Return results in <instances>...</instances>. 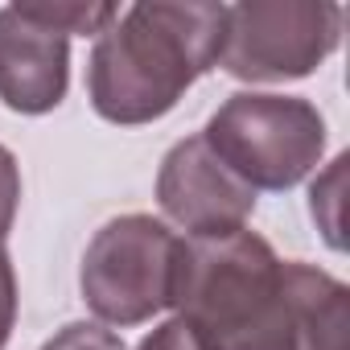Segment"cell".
<instances>
[{
    "instance_id": "6",
    "label": "cell",
    "mask_w": 350,
    "mask_h": 350,
    "mask_svg": "<svg viewBox=\"0 0 350 350\" xmlns=\"http://www.w3.org/2000/svg\"><path fill=\"white\" fill-rule=\"evenodd\" d=\"M157 202L186 239L231 235L256 215V190L211 152L202 132L178 140L157 169Z\"/></svg>"
},
{
    "instance_id": "9",
    "label": "cell",
    "mask_w": 350,
    "mask_h": 350,
    "mask_svg": "<svg viewBox=\"0 0 350 350\" xmlns=\"http://www.w3.org/2000/svg\"><path fill=\"white\" fill-rule=\"evenodd\" d=\"M17 9L25 17H33L38 25H50V29H58L66 38L70 33L99 38L120 17V9L107 5V0H17Z\"/></svg>"
},
{
    "instance_id": "11",
    "label": "cell",
    "mask_w": 350,
    "mask_h": 350,
    "mask_svg": "<svg viewBox=\"0 0 350 350\" xmlns=\"http://www.w3.org/2000/svg\"><path fill=\"white\" fill-rule=\"evenodd\" d=\"M42 350H128V346L116 329H103L99 321H70Z\"/></svg>"
},
{
    "instance_id": "7",
    "label": "cell",
    "mask_w": 350,
    "mask_h": 350,
    "mask_svg": "<svg viewBox=\"0 0 350 350\" xmlns=\"http://www.w3.org/2000/svg\"><path fill=\"white\" fill-rule=\"evenodd\" d=\"M70 87V38L38 25L17 5L0 9V103L21 116H46Z\"/></svg>"
},
{
    "instance_id": "10",
    "label": "cell",
    "mask_w": 350,
    "mask_h": 350,
    "mask_svg": "<svg viewBox=\"0 0 350 350\" xmlns=\"http://www.w3.org/2000/svg\"><path fill=\"white\" fill-rule=\"evenodd\" d=\"M346 165H350V157L338 152L329 161V169L309 186V215H313L317 231L325 235V243L334 252H346V215H342V206H346L342 202L346 198Z\"/></svg>"
},
{
    "instance_id": "8",
    "label": "cell",
    "mask_w": 350,
    "mask_h": 350,
    "mask_svg": "<svg viewBox=\"0 0 350 350\" xmlns=\"http://www.w3.org/2000/svg\"><path fill=\"white\" fill-rule=\"evenodd\" d=\"M288 297L297 313L301 350H346L350 346V293L325 268L288 260Z\"/></svg>"
},
{
    "instance_id": "14",
    "label": "cell",
    "mask_w": 350,
    "mask_h": 350,
    "mask_svg": "<svg viewBox=\"0 0 350 350\" xmlns=\"http://www.w3.org/2000/svg\"><path fill=\"white\" fill-rule=\"evenodd\" d=\"M136 350H206V346L198 342V334H194L182 317H169V321H161Z\"/></svg>"
},
{
    "instance_id": "2",
    "label": "cell",
    "mask_w": 350,
    "mask_h": 350,
    "mask_svg": "<svg viewBox=\"0 0 350 350\" xmlns=\"http://www.w3.org/2000/svg\"><path fill=\"white\" fill-rule=\"evenodd\" d=\"M169 309L206 350H301L288 260L247 227L182 239Z\"/></svg>"
},
{
    "instance_id": "12",
    "label": "cell",
    "mask_w": 350,
    "mask_h": 350,
    "mask_svg": "<svg viewBox=\"0 0 350 350\" xmlns=\"http://www.w3.org/2000/svg\"><path fill=\"white\" fill-rule=\"evenodd\" d=\"M17 206H21V165L5 144H0V239H9Z\"/></svg>"
},
{
    "instance_id": "13",
    "label": "cell",
    "mask_w": 350,
    "mask_h": 350,
    "mask_svg": "<svg viewBox=\"0 0 350 350\" xmlns=\"http://www.w3.org/2000/svg\"><path fill=\"white\" fill-rule=\"evenodd\" d=\"M17 272H13V256L5 247V239H0V350L9 346L13 338V325H17Z\"/></svg>"
},
{
    "instance_id": "5",
    "label": "cell",
    "mask_w": 350,
    "mask_h": 350,
    "mask_svg": "<svg viewBox=\"0 0 350 350\" xmlns=\"http://www.w3.org/2000/svg\"><path fill=\"white\" fill-rule=\"evenodd\" d=\"M342 42V9L329 0H243L227 5L219 66L239 83L309 79Z\"/></svg>"
},
{
    "instance_id": "4",
    "label": "cell",
    "mask_w": 350,
    "mask_h": 350,
    "mask_svg": "<svg viewBox=\"0 0 350 350\" xmlns=\"http://www.w3.org/2000/svg\"><path fill=\"white\" fill-rule=\"evenodd\" d=\"M182 235L152 215H120L95 231L83 252L79 288L103 325H140L169 309Z\"/></svg>"
},
{
    "instance_id": "1",
    "label": "cell",
    "mask_w": 350,
    "mask_h": 350,
    "mask_svg": "<svg viewBox=\"0 0 350 350\" xmlns=\"http://www.w3.org/2000/svg\"><path fill=\"white\" fill-rule=\"evenodd\" d=\"M227 5L215 0H140L91 46L87 95L99 120L136 128L178 107L219 66Z\"/></svg>"
},
{
    "instance_id": "3",
    "label": "cell",
    "mask_w": 350,
    "mask_h": 350,
    "mask_svg": "<svg viewBox=\"0 0 350 350\" xmlns=\"http://www.w3.org/2000/svg\"><path fill=\"white\" fill-rule=\"evenodd\" d=\"M202 140L256 194H284L321 165L325 120L301 95L239 91L206 120Z\"/></svg>"
}]
</instances>
